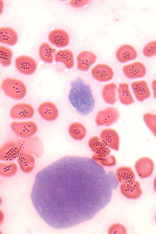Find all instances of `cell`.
Segmentation results:
<instances>
[{
  "label": "cell",
  "instance_id": "6da1fadb",
  "mask_svg": "<svg viewBox=\"0 0 156 234\" xmlns=\"http://www.w3.org/2000/svg\"><path fill=\"white\" fill-rule=\"evenodd\" d=\"M118 184L114 172L92 158L67 156L37 173L31 199L48 225L66 229L93 218L110 202Z\"/></svg>",
  "mask_w": 156,
  "mask_h": 234
},
{
  "label": "cell",
  "instance_id": "7a4b0ae2",
  "mask_svg": "<svg viewBox=\"0 0 156 234\" xmlns=\"http://www.w3.org/2000/svg\"><path fill=\"white\" fill-rule=\"evenodd\" d=\"M44 151L43 144L37 136L7 142L0 148V160L11 161L17 159L22 153L27 152L39 158Z\"/></svg>",
  "mask_w": 156,
  "mask_h": 234
},
{
  "label": "cell",
  "instance_id": "3957f363",
  "mask_svg": "<svg viewBox=\"0 0 156 234\" xmlns=\"http://www.w3.org/2000/svg\"><path fill=\"white\" fill-rule=\"evenodd\" d=\"M68 96L70 103L81 115L87 116L93 111L95 101L90 85L78 77L70 83Z\"/></svg>",
  "mask_w": 156,
  "mask_h": 234
},
{
  "label": "cell",
  "instance_id": "277c9868",
  "mask_svg": "<svg viewBox=\"0 0 156 234\" xmlns=\"http://www.w3.org/2000/svg\"><path fill=\"white\" fill-rule=\"evenodd\" d=\"M1 88L5 95L16 100L24 98L27 91L26 87L22 81L10 77H7L3 80Z\"/></svg>",
  "mask_w": 156,
  "mask_h": 234
},
{
  "label": "cell",
  "instance_id": "5b68a950",
  "mask_svg": "<svg viewBox=\"0 0 156 234\" xmlns=\"http://www.w3.org/2000/svg\"><path fill=\"white\" fill-rule=\"evenodd\" d=\"M10 127L15 134L22 138L31 137L38 130L37 124L31 120L14 121L11 123Z\"/></svg>",
  "mask_w": 156,
  "mask_h": 234
},
{
  "label": "cell",
  "instance_id": "8992f818",
  "mask_svg": "<svg viewBox=\"0 0 156 234\" xmlns=\"http://www.w3.org/2000/svg\"><path fill=\"white\" fill-rule=\"evenodd\" d=\"M119 116V113L117 108L108 107L97 112L95 117V122L98 126H109L118 121Z\"/></svg>",
  "mask_w": 156,
  "mask_h": 234
},
{
  "label": "cell",
  "instance_id": "52a82bcc",
  "mask_svg": "<svg viewBox=\"0 0 156 234\" xmlns=\"http://www.w3.org/2000/svg\"><path fill=\"white\" fill-rule=\"evenodd\" d=\"M15 65L17 70L21 73L31 75L36 71L37 64L32 57L25 55L19 56L15 60Z\"/></svg>",
  "mask_w": 156,
  "mask_h": 234
},
{
  "label": "cell",
  "instance_id": "ba28073f",
  "mask_svg": "<svg viewBox=\"0 0 156 234\" xmlns=\"http://www.w3.org/2000/svg\"><path fill=\"white\" fill-rule=\"evenodd\" d=\"M34 109L30 104L23 102L13 105L10 110V115L13 119H26L31 118L34 115Z\"/></svg>",
  "mask_w": 156,
  "mask_h": 234
},
{
  "label": "cell",
  "instance_id": "9c48e42d",
  "mask_svg": "<svg viewBox=\"0 0 156 234\" xmlns=\"http://www.w3.org/2000/svg\"><path fill=\"white\" fill-rule=\"evenodd\" d=\"M153 161L148 157H143L138 159L135 162L134 168L138 176L141 179L150 177L154 169Z\"/></svg>",
  "mask_w": 156,
  "mask_h": 234
},
{
  "label": "cell",
  "instance_id": "30bf717a",
  "mask_svg": "<svg viewBox=\"0 0 156 234\" xmlns=\"http://www.w3.org/2000/svg\"><path fill=\"white\" fill-rule=\"evenodd\" d=\"M92 76L96 80L106 82L111 80L114 75L112 68L109 65L100 63L94 66L91 70Z\"/></svg>",
  "mask_w": 156,
  "mask_h": 234
},
{
  "label": "cell",
  "instance_id": "8fae6325",
  "mask_svg": "<svg viewBox=\"0 0 156 234\" xmlns=\"http://www.w3.org/2000/svg\"><path fill=\"white\" fill-rule=\"evenodd\" d=\"M122 71L126 77L133 79L144 77L146 73V68L143 63L136 61L124 65Z\"/></svg>",
  "mask_w": 156,
  "mask_h": 234
},
{
  "label": "cell",
  "instance_id": "7c38bea8",
  "mask_svg": "<svg viewBox=\"0 0 156 234\" xmlns=\"http://www.w3.org/2000/svg\"><path fill=\"white\" fill-rule=\"evenodd\" d=\"M119 190L124 197L128 199L132 200L139 198L142 193L140 182L136 180L129 183H121Z\"/></svg>",
  "mask_w": 156,
  "mask_h": 234
},
{
  "label": "cell",
  "instance_id": "4fadbf2b",
  "mask_svg": "<svg viewBox=\"0 0 156 234\" xmlns=\"http://www.w3.org/2000/svg\"><path fill=\"white\" fill-rule=\"evenodd\" d=\"M100 137L110 149L115 151L119 150L120 143V137L115 130L109 128L104 129L101 132Z\"/></svg>",
  "mask_w": 156,
  "mask_h": 234
},
{
  "label": "cell",
  "instance_id": "5bb4252c",
  "mask_svg": "<svg viewBox=\"0 0 156 234\" xmlns=\"http://www.w3.org/2000/svg\"><path fill=\"white\" fill-rule=\"evenodd\" d=\"M97 55L92 51L89 50L81 51L76 57L77 68L82 71H88L96 61Z\"/></svg>",
  "mask_w": 156,
  "mask_h": 234
},
{
  "label": "cell",
  "instance_id": "9a60e30c",
  "mask_svg": "<svg viewBox=\"0 0 156 234\" xmlns=\"http://www.w3.org/2000/svg\"><path fill=\"white\" fill-rule=\"evenodd\" d=\"M40 116L44 120L53 121L56 119L59 115V111L56 105L53 102L46 101L41 103L37 108Z\"/></svg>",
  "mask_w": 156,
  "mask_h": 234
},
{
  "label": "cell",
  "instance_id": "2e32d148",
  "mask_svg": "<svg viewBox=\"0 0 156 234\" xmlns=\"http://www.w3.org/2000/svg\"><path fill=\"white\" fill-rule=\"evenodd\" d=\"M48 39L50 43L58 48L67 46L70 41V36L68 32L61 29L52 30L49 33Z\"/></svg>",
  "mask_w": 156,
  "mask_h": 234
},
{
  "label": "cell",
  "instance_id": "e0dca14e",
  "mask_svg": "<svg viewBox=\"0 0 156 234\" xmlns=\"http://www.w3.org/2000/svg\"><path fill=\"white\" fill-rule=\"evenodd\" d=\"M137 54V52L133 46L126 43L122 44L117 48L115 55L118 61L123 63L134 59Z\"/></svg>",
  "mask_w": 156,
  "mask_h": 234
},
{
  "label": "cell",
  "instance_id": "ac0fdd59",
  "mask_svg": "<svg viewBox=\"0 0 156 234\" xmlns=\"http://www.w3.org/2000/svg\"><path fill=\"white\" fill-rule=\"evenodd\" d=\"M131 87L136 98L139 101H143L150 96V90L145 80L133 81L131 83Z\"/></svg>",
  "mask_w": 156,
  "mask_h": 234
},
{
  "label": "cell",
  "instance_id": "d6986e66",
  "mask_svg": "<svg viewBox=\"0 0 156 234\" xmlns=\"http://www.w3.org/2000/svg\"><path fill=\"white\" fill-rule=\"evenodd\" d=\"M88 144L89 147L94 154L98 155H108L110 154L111 149L97 136L90 138Z\"/></svg>",
  "mask_w": 156,
  "mask_h": 234
},
{
  "label": "cell",
  "instance_id": "ffe728a7",
  "mask_svg": "<svg viewBox=\"0 0 156 234\" xmlns=\"http://www.w3.org/2000/svg\"><path fill=\"white\" fill-rule=\"evenodd\" d=\"M115 174L119 183H128L135 180L136 175L132 168L127 166H121L115 170Z\"/></svg>",
  "mask_w": 156,
  "mask_h": 234
},
{
  "label": "cell",
  "instance_id": "44dd1931",
  "mask_svg": "<svg viewBox=\"0 0 156 234\" xmlns=\"http://www.w3.org/2000/svg\"><path fill=\"white\" fill-rule=\"evenodd\" d=\"M54 59L55 62L63 63L65 67L68 69L72 68L74 64V54L68 49L58 50L54 54Z\"/></svg>",
  "mask_w": 156,
  "mask_h": 234
},
{
  "label": "cell",
  "instance_id": "7402d4cb",
  "mask_svg": "<svg viewBox=\"0 0 156 234\" xmlns=\"http://www.w3.org/2000/svg\"><path fill=\"white\" fill-rule=\"evenodd\" d=\"M18 34L16 30L9 27H4L0 28V42L9 46H13L17 42Z\"/></svg>",
  "mask_w": 156,
  "mask_h": 234
},
{
  "label": "cell",
  "instance_id": "603a6c76",
  "mask_svg": "<svg viewBox=\"0 0 156 234\" xmlns=\"http://www.w3.org/2000/svg\"><path fill=\"white\" fill-rule=\"evenodd\" d=\"M21 170L25 173L31 172L35 166V160L34 156L31 154L24 152L17 159Z\"/></svg>",
  "mask_w": 156,
  "mask_h": 234
},
{
  "label": "cell",
  "instance_id": "cb8c5ba5",
  "mask_svg": "<svg viewBox=\"0 0 156 234\" xmlns=\"http://www.w3.org/2000/svg\"><path fill=\"white\" fill-rule=\"evenodd\" d=\"M117 88L116 84L113 82L105 84L103 86L101 92L102 98L107 104L113 105L117 101L116 89Z\"/></svg>",
  "mask_w": 156,
  "mask_h": 234
},
{
  "label": "cell",
  "instance_id": "d4e9b609",
  "mask_svg": "<svg viewBox=\"0 0 156 234\" xmlns=\"http://www.w3.org/2000/svg\"><path fill=\"white\" fill-rule=\"evenodd\" d=\"M117 91L119 101L122 104L128 105L134 103V99L130 90L128 83H119Z\"/></svg>",
  "mask_w": 156,
  "mask_h": 234
},
{
  "label": "cell",
  "instance_id": "484cf974",
  "mask_svg": "<svg viewBox=\"0 0 156 234\" xmlns=\"http://www.w3.org/2000/svg\"><path fill=\"white\" fill-rule=\"evenodd\" d=\"M56 49L51 46L48 43L44 42L40 45L38 53L41 59L48 63H52L54 58V55L56 52Z\"/></svg>",
  "mask_w": 156,
  "mask_h": 234
},
{
  "label": "cell",
  "instance_id": "4316f807",
  "mask_svg": "<svg viewBox=\"0 0 156 234\" xmlns=\"http://www.w3.org/2000/svg\"><path fill=\"white\" fill-rule=\"evenodd\" d=\"M68 131L71 137L76 140H83L87 134V129L85 127L79 122L71 123L69 126Z\"/></svg>",
  "mask_w": 156,
  "mask_h": 234
},
{
  "label": "cell",
  "instance_id": "83f0119b",
  "mask_svg": "<svg viewBox=\"0 0 156 234\" xmlns=\"http://www.w3.org/2000/svg\"><path fill=\"white\" fill-rule=\"evenodd\" d=\"M92 158L101 166L112 167L116 164V159L114 155H98L94 154Z\"/></svg>",
  "mask_w": 156,
  "mask_h": 234
},
{
  "label": "cell",
  "instance_id": "f1b7e54d",
  "mask_svg": "<svg viewBox=\"0 0 156 234\" xmlns=\"http://www.w3.org/2000/svg\"><path fill=\"white\" fill-rule=\"evenodd\" d=\"M18 166L13 162L8 161L6 163H0V175L4 177L12 176L17 172Z\"/></svg>",
  "mask_w": 156,
  "mask_h": 234
},
{
  "label": "cell",
  "instance_id": "f546056e",
  "mask_svg": "<svg viewBox=\"0 0 156 234\" xmlns=\"http://www.w3.org/2000/svg\"><path fill=\"white\" fill-rule=\"evenodd\" d=\"M13 55V51L10 48L3 45L0 46V63L2 66H9L12 63Z\"/></svg>",
  "mask_w": 156,
  "mask_h": 234
},
{
  "label": "cell",
  "instance_id": "4dcf8cb0",
  "mask_svg": "<svg viewBox=\"0 0 156 234\" xmlns=\"http://www.w3.org/2000/svg\"><path fill=\"white\" fill-rule=\"evenodd\" d=\"M144 121L155 136H156V115L150 112L144 113Z\"/></svg>",
  "mask_w": 156,
  "mask_h": 234
},
{
  "label": "cell",
  "instance_id": "1f68e13d",
  "mask_svg": "<svg viewBox=\"0 0 156 234\" xmlns=\"http://www.w3.org/2000/svg\"><path fill=\"white\" fill-rule=\"evenodd\" d=\"M143 54L147 57H152L156 54V40L147 43L142 48Z\"/></svg>",
  "mask_w": 156,
  "mask_h": 234
},
{
  "label": "cell",
  "instance_id": "d6a6232c",
  "mask_svg": "<svg viewBox=\"0 0 156 234\" xmlns=\"http://www.w3.org/2000/svg\"><path fill=\"white\" fill-rule=\"evenodd\" d=\"M127 232L125 226L122 224L118 222L112 224L109 227L107 230V233L109 234H126Z\"/></svg>",
  "mask_w": 156,
  "mask_h": 234
},
{
  "label": "cell",
  "instance_id": "836d02e7",
  "mask_svg": "<svg viewBox=\"0 0 156 234\" xmlns=\"http://www.w3.org/2000/svg\"><path fill=\"white\" fill-rule=\"evenodd\" d=\"M90 1L89 0H70V4L75 7H80L84 6Z\"/></svg>",
  "mask_w": 156,
  "mask_h": 234
},
{
  "label": "cell",
  "instance_id": "e575fe53",
  "mask_svg": "<svg viewBox=\"0 0 156 234\" xmlns=\"http://www.w3.org/2000/svg\"><path fill=\"white\" fill-rule=\"evenodd\" d=\"M151 87L153 90L154 97V98H156V79L152 81Z\"/></svg>",
  "mask_w": 156,
  "mask_h": 234
},
{
  "label": "cell",
  "instance_id": "d590c367",
  "mask_svg": "<svg viewBox=\"0 0 156 234\" xmlns=\"http://www.w3.org/2000/svg\"><path fill=\"white\" fill-rule=\"evenodd\" d=\"M153 185H154V190L155 192L156 193V176L154 177V180Z\"/></svg>",
  "mask_w": 156,
  "mask_h": 234
},
{
  "label": "cell",
  "instance_id": "8d00e7d4",
  "mask_svg": "<svg viewBox=\"0 0 156 234\" xmlns=\"http://www.w3.org/2000/svg\"><path fill=\"white\" fill-rule=\"evenodd\" d=\"M155 221L156 222V213L155 214Z\"/></svg>",
  "mask_w": 156,
  "mask_h": 234
}]
</instances>
